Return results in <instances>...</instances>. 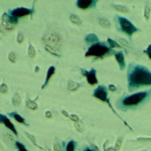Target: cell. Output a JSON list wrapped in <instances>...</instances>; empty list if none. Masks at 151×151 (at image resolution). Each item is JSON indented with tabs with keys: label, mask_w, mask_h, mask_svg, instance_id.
I'll list each match as a JSON object with an SVG mask.
<instances>
[{
	"label": "cell",
	"mask_w": 151,
	"mask_h": 151,
	"mask_svg": "<svg viewBox=\"0 0 151 151\" xmlns=\"http://www.w3.org/2000/svg\"><path fill=\"white\" fill-rule=\"evenodd\" d=\"M129 82L130 89L139 86L151 85V72L147 68L137 65L132 69V71L129 74Z\"/></svg>",
	"instance_id": "6da1fadb"
},
{
	"label": "cell",
	"mask_w": 151,
	"mask_h": 151,
	"mask_svg": "<svg viewBox=\"0 0 151 151\" xmlns=\"http://www.w3.org/2000/svg\"><path fill=\"white\" fill-rule=\"evenodd\" d=\"M42 41L47 46H51V47H54V48H59L62 44V40H61L60 36L55 32L45 33L42 37Z\"/></svg>",
	"instance_id": "7a4b0ae2"
},
{
	"label": "cell",
	"mask_w": 151,
	"mask_h": 151,
	"mask_svg": "<svg viewBox=\"0 0 151 151\" xmlns=\"http://www.w3.org/2000/svg\"><path fill=\"white\" fill-rule=\"evenodd\" d=\"M147 96V92H140V93H136L133 94L129 97H126L122 103L125 106H133V105H137L139 103H141Z\"/></svg>",
	"instance_id": "3957f363"
},
{
	"label": "cell",
	"mask_w": 151,
	"mask_h": 151,
	"mask_svg": "<svg viewBox=\"0 0 151 151\" xmlns=\"http://www.w3.org/2000/svg\"><path fill=\"white\" fill-rule=\"evenodd\" d=\"M108 47L104 44L101 43H96L94 45H92L89 50L86 52V56H103L104 54H106L108 52Z\"/></svg>",
	"instance_id": "277c9868"
},
{
	"label": "cell",
	"mask_w": 151,
	"mask_h": 151,
	"mask_svg": "<svg viewBox=\"0 0 151 151\" xmlns=\"http://www.w3.org/2000/svg\"><path fill=\"white\" fill-rule=\"evenodd\" d=\"M119 23H120V25H121V29H122L124 32H126L128 35H130V36H131L134 32L138 31V28L135 27L131 21L127 20V19L124 18V17H119Z\"/></svg>",
	"instance_id": "5b68a950"
},
{
	"label": "cell",
	"mask_w": 151,
	"mask_h": 151,
	"mask_svg": "<svg viewBox=\"0 0 151 151\" xmlns=\"http://www.w3.org/2000/svg\"><path fill=\"white\" fill-rule=\"evenodd\" d=\"M15 21V18H11L9 17V15L7 13H3L2 14V18H1V25L7 29V30H11L13 29L14 27V22Z\"/></svg>",
	"instance_id": "8992f818"
},
{
	"label": "cell",
	"mask_w": 151,
	"mask_h": 151,
	"mask_svg": "<svg viewBox=\"0 0 151 151\" xmlns=\"http://www.w3.org/2000/svg\"><path fill=\"white\" fill-rule=\"evenodd\" d=\"M94 97L97 98V99H99V100H101V101H104V102H108V103H109L108 98H107L106 89H105L104 87H102V86L98 87V88L95 90V92H94Z\"/></svg>",
	"instance_id": "52a82bcc"
},
{
	"label": "cell",
	"mask_w": 151,
	"mask_h": 151,
	"mask_svg": "<svg viewBox=\"0 0 151 151\" xmlns=\"http://www.w3.org/2000/svg\"><path fill=\"white\" fill-rule=\"evenodd\" d=\"M30 14V10L27 9V8H24V7H20V8H16V9H13L11 11V15L13 18H19V17H22V16H25V15H28Z\"/></svg>",
	"instance_id": "ba28073f"
},
{
	"label": "cell",
	"mask_w": 151,
	"mask_h": 151,
	"mask_svg": "<svg viewBox=\"0 0 151 151\" xmlns=\"http://www.w3.org/2000/svg\"><path fill=\"white\" fill-rule=\"evenodd\" d=\"M86 76H87V80H88V82H89V84H91V85H95V84H97V77H96V71H95V69H91L89 72H87V73H85Z\"/></svg>",
	"instance_id": "9c48e42d"
},
{
	"label": "cell",
	"mask_w": 151,
	"mask_h": 151,
	"mask_svg": "<svg viewBox=\"0 0 151 151\" xmlns=\"http://www.w3.org/2000/svg\"><path fill=\"white\" fill-rule=\"evenodd\" d=\"M93 4V1L91 0H79L77 1V6L81 9H87Z\"/></svg>",
	"instance_id": "30bf717a"
},
{
	"label": "cell",
	"mask_w": 151,
	"mask_h": 151,
	"mask_svg": "<svg viewBox=\"0 0 151 151\" xmlns=\"http://www.w3.org/2000/svg\"><path fill=\"white\" fill-rule=\"evenodd\" d=\"M115 57H116V59H117L119 65H120V68H121V69H124V68H125V58H124V54H123L121 51H119V52H116V53H115Z\"/></svg>",
	"instance_id": "8fae6325"
},
{
	"label": "cell",
	"mask_w": 151,
	"mask_h": 151,
	"mask_svg": "<svg viewBox=\"0 0 151 151\" xmlns=\"http://www.w3.org/2000/svg\"><path fill=\"white\" fill-rule=\"evenodd\" d=\"M2 123L9 129V130H11V132H13L15 135H17V131H16V129H15V127H14V125L10 122V120L9 119H7L5 116H3V119H2Z\"/></svg>",
	"instance_id": "7c38bea8"
},
{
	"label": "cell",
	"mask_w": 151,
	"mask_h": 151,
	"mask_svg": "<svg viewBox=\"0 0 151 151\" xmlns=\"http://www.w3.org/2000/svg\"><path fill=\"white\" fill-rule=\"evenodd\" d=\"M54 71H55V67L54 66H50L49 68H48V70H47V72H46V78H45V82H44V84H43V86H42V89H44L45 88V86L48 84V81H49V79L53 76V73H54Z\"/></svg>",
	"instance_id": "4fadbf2b"
},
{
	"label": "cell",
	"mask_w": 151,
	"mask_h": 151,
	"mask_svg": "<svg viewBox=\"0 0 151 151\" xmlns=\"http://www.w3.org/2000/svg\"><path fill=\"white\" fill-rule=\"evenodd\" d=\"M98 22L102 27H105V28H110L111 27V23H110L109 19L106 18V17H99Z\"/></svg>",
	"instance_id": "5bb4252c"
},
{
	"label": "cell",
	"mask_w": 151,
	"mask_h": 151,
	"mask_svg": "<svg viewBox=\"0 0 151 151\" xmlns=\"http://www.w3.org/2000/svg\"><path fill=\"white\" fill-rule=\"evenodd\" d=\"M69 20L76 24V25H81L82 24V19L77 15V14H70L69 15Z\"/></svg>",
	"instance_id": "9a60e30c"
},
{
	"label": "cell",
	"mask_w": 151,
	"mask_h": 151,
	"mask_svg": "<svg viewBox=\"0 0 151 151\" xmlns=\"http://www.w3.org/2000/svg\"><path fill=\"white\" fill-rule=\"evenodd\" d=\"M80 86H81V85H80L79 83L74 82V81H68V83H67V89H68L69 91H76Z\"/></svg>",
	"instance_id": "2e32d148"
},
{
	"label": "cell",
	"mask_w": 151,
	"mask_h": 151,
	"mask_svg": "<svg viewBox=\"0 0 151 151\" xmlns=\"http://www.w3.org/2000/svg\"><path fill=\"white\" fill-rule=\"evenodd\" d=\"M3 140H4V142L7 145H12V144L15 143L14 138L11 135H9V134H3Z\"/></svg>",
	"instance_id": "e0dca14e"
},
{
	"label": "cell",
	"mask_w": 151,
	"mask_h": 151,
	"mask_svg": "<svg viewBox=\"0 0 151 151\" xmlns=\"http://www.w3.org/2000/svg\"><path fill=\"white\" fill-rule=\"evenodd\" d=\"M20 103H21V98H20L19 94L15 93L12 97V105L15 106V107H18L20 105Z\"/></svg>",
	"instance_id": "ac0fdd59"
},
{
	"label": "cell",
	"mask_w": 151,
	"mask_h": 151,
	"mask_svg": "<svg viewBox=\"0 0 151 151\" xmlns=\"http://www.w3.org/2000/svg\"><path fill=\"white\" fill-rule=\"evenodd\" d=\"M112 6L121 12H129V7H127L126 5H120V4H112Z\"/></svg>",
	"instance_id": "d6986e66"
},
{
	"label": "cell",
	"mask_w": 151,
	"mask_h": 151,
	"mask_svg": "<svg viewBox=\"0 0 151 151\" xmlns=\"http://www.w3.org/2000/svg\"><path fill=\"white\" fill-rule=\"evenodd\" d=\"M150 13H151V7L149 4H146L144 7V18L146 20L150 19Z\"/></svg>",
	"instance_id": "ffe728a7"
},
{
	"label": "cell",
	"mask_w": 151,
	"mask_h": 151,
	"mask_svg": "<svg viewBox=\"0 0 151 151\" xmlns=\"http://www.w3.org/2000/svg\"><path fill=\"white\" fill-rule=\"evenodd\" d=\"M85 40L87 41V42H98V36L96 35V34H94V33H91V34H89V35H87L86 36V38H85Z\"/></svg>",
	"instance_id": "44dd1931"
},
{
	"label": "cell",
	"mask_w": 151,
	"mask_h": 151,
	"mask_svg": "<svg viewBox=\"0 0 151 151\" xmlns=\"http://www.w3.org/2000/svg\"><path fill=\"white\" fill-rule=\"evenodd\" d=\"M45 49H46V51H48V52H50L52 55H54V56H57V57H59L60 56V54L56 51V48H54V47H51V46H47V45H45Z\"/></svg>",
	"instance_id": "7402d4cb"
},
{
	"label": "cell",
	"mask_w": 151,
	"mask_h": 151,
	"mask_svg": "<svg viewBox=\"0 0 151 151\" xmlns=\"http://www.w3.org/2000/svg\"><path fill=\"white\" fill-rule=\"evenodd\" d=\"M26 107L31 109V110H35V109H37V104L34 101H31V100L27 99L26 100Z\"/></svg>",
	"instance_id": "603a6c76"
},
{
	"label": "cell",
	"mask_w": 151,
	"mask_h": 151,
	"mask_svg": "<svg viewBox=\"0 0 151 151\" xmlns=\"http://www.w3.org/2000/svg\"><path fill=\"white\" fill-rule=\"evenodd\" d=\"M12 116H13V118L16 120V122H18V123H20V124H23V123H25V121H24V119L19 115V114H17V113H12L11 114Z\"/></svg>",
	"instance_id": "cb8c5ba5"
},
{
	"label": "cell",
	"mask_w": 151,
	"mask_h": 151,
	"mask_svg": "<svg viewBox=\"0 0 151 151\" xmlns=\"http://www.w3.org/2000/svg\"><path fill=\"white\" fill-rule=\"evenodd\" d=\"M28 56H29L30 58H33V57L35 56V48H34V46L31 45V44L28 46Z\"/></svg>",
	"instance_id": "d4e9b609"
},
{
	"label": "cell",
	"mask_w": 151,
	"mask_h": 151,
	"mask_svg": "<svg viewBox=\"0 0 151 151\" xmlns=\"http://www.w3.org/2000/svg\"><path fill=\"white\" fill-rule=\"evenodd\" d=\"M74 148H76V143L74 141H69L66 145V148H65V151H74Z\"/></svg>",
	"instance_id": "484cf974"
},
{
	"label": "cell",
	"mask_w": 151,
	"mask_h": 151,
	"mask_svg": "<svg viewBox=\"0 0 151 151\" xmlns=\"http://www.w3.org/2000/svg\"><path fill=\"white\" fill-rule=\"evenodd\" d=\"M8 59L11 61V62H16L17 61V54L15 53V52H11V53H9V55H8Z\"/></svg>",
	"instance_id": "4316f807"
},
{
	"label": "cell",
	"mask_w": 151,
	"mask_h": 151,
	"mask_svg": "<svg viewBox=\"0 0 151 151\" xmlns=\"http://www.w3.org/2000/svg\"><path fill=\"white\" fill-rule=\"evenodd\" d=\"M24 134H25V136H26V137H27V138H28V139H29V140H30V141H31V142H32L35 146H37V143H36L35 137H34L33 135H31V134H29V133H27V132H25ZM37 147H38V146H37Z\"/></svg>",
	"instance_id": "83f0119b"
},
{
	"label": "cell",
	"mask_w": 151,
	"mask_h": 151,
	"mask_svg": "<svg viewBox=\"0 0 151 151\" xmlns=\"http://www.w3.org/2000/svg\"><path fill=\"white\" fill-rule=\"evenodd\" d=\"M7 92H8V87H7V85L5 83L0 85V93H1V94H6Z\"/></svg>",
	"instance_id": "f1b7e54d"
},
{
	"label": "cell",
	"mask_w": 151,
	"mask_h": 151,
	"mask_svg": "<svg viewBox=\"0 0 151 151\" xmlns=\"http://www.w3.org/2000/svg\"><path fill=\"white\" fill-rule=\"evenodd\" d=\"M108 42H109L110 46L113 47V48H115V47H120V44H118V43H117L115 40H113L112 38H108Z\"/></svg>",
	"instance_id": "f546056e"
},
{
	"label": "cell",
	"mask_w": 151,
	"mask_h": 151,
	"mask_svg": "<svg viewBox=\"0 0 151 151\" xmlns=\"http://www.w3.org/2000/svg\"><path fill=\"white\" fill-rule=\"evenodd\" d=\"M23 40H24V35H23V33H22V32H18V34H17V36H16V41H17L18 43H22Z\"/></svg>",
	"instance_id": "4dcf8cb0"
},
{
	"label": "cell",
	"mask_w": 151,
	"mask_h": 151,
	"mask_svg": "<svg viewBox=\"0 0 151 151\" xmlns=\"http://www.w3.org/2000/svg\"><path fill=\"white\" fill-rule=\"evenodd\" d=\"M74 128L77 129V131L79 132H83L84 131V128H83V125L80 123V122H77V123H74Z\"/></svg>",
	"instance_id": "1f68e13d"
},
{
	"label": "cell",
	"mask_w": 151,
	"mask_h": 151,
	"mask_svg": "<svg viewBox=\"0 0 151 151\" xmlns=\"http://www.w3.org/2000/svg\"><path fill=\"white\" fill-rule=\"evenodd\" d=\"M15 145H16V147L18 148V151H27V150H26V148H25V147H24V146H23L20 142H16V143H15Z\"/></svg>",
	"instance_id": "d6a6232c"
},
{
	"label": "cell",
	"mask_w": 151,
	"mask_h": 151,
	"mask_svg": "<svg viewBox=\"0 0 151 151\" xmlns=\"http://www.w3.org/2000/svg\"><path fill=\"white\" fill-rule=\"evenodd\" d=\"M119 41H120V43H121L122 45H124V46H126V47H130V43H129V41H127L126 39H124V38H120V39H119Z\"/></svg>",
	"instance_id": "836d02e7"
},
{
	"label": "cell",
	"mask_w": 151,
	"mask_h": 151,
	"mask_svg": "<svg viewBox=\"0 0 151 151\" xmlns=\"http://www.w3.org/2000/svg\"><path fill=\"white\" fill-rule=\"evenodd\" d=\"M53 151H60V144H59V142L57 140L53 144Z\"/></svg>",
	"instance_id": "e575fe53"
},
{
	"label": "cell",
	"mask_w": 151,
	"mask_h": 151,
	"mask_svg": "<svg viewBox=\"0 0 151 151\" xmlns=\"http://www.w3.org/2000/svg\"><path fill=\"white\" fill-rule=\"evenodd\" d=\"M69 118L74 122V123H77V122H80V118H79V116L78 115H76V114H72V115H70L69 116Z\"/></svg>",
	"instance_id": "d590c367"
},
{
	"label": "cell",
	"mask_w": 151,
	"mask_h": 151,
	"mask_svg": "<svg viewBox=\"0 0 151 151\" xmlns=\"http://www.w3.org/2000/svg\"><path fill=\"white\" fill-rule=\"evenodd\" d=\"M121 143H122V138H119V139L117 140V142H116V148H115V150H116V151H118V150L120 149Z\"/></svg>",
	"instance_id": "8d00e7d4"
},
{
	"label": "cell",
	"mask_w": 151,
	"mask_h": 151,
	"mask_svg": "<svg viewBox=\"0 0 151 151\" xmlns=\"http://www.w3.org/2000/svg\"><path fill=\"white\" fill-rule=\"evenodd\" d=\"M45 117H46V118H51V117H52L51 112H50V111H46V112H45Z\"/></svg>",
	"instance_id": "74e56055"
},
{
	"label": "cell",
	"mask_w": 151,
	"mask_h": 151,
	"mask_svg": "<svg viewBox=\"0 0 151 151\" xmlns=\"http://www.w3.org/2000/svg\"><path fill=\"white\" fill-rule=\"evenodd\" d=\"M109 89H110L111 91H113V92H115V91L117 90L116 86H114V85H109Z\"/></svg>",
	"instance_id": "f35d334b"
},
{
	"label": "cell",
	"mask_w": 151,
	"mask_h": 151,
	"mask_svg": "<svg viewBox=\"0 0 151 151\" xmlns=\"http://www.w3.org/2000/svg\"><path fill=\"white\" fill-rule=\"evenodd\" d=\"M61 114H62V115H64L65 117H69V115H68V113H67L66 111H64V110H63V111H61Z\"/></svg>",
	"instance_id": "ab89813d"
},
{
	"label": "cell",
	"mask_w": 151,
	"mask_h": 151,
	"mask_svg": "<svg viewBox=\"0 0 151 151\" xmlns=\"http://www.w3.org/2000/svg\"><path fill=\"white\" fill-rule=\"evenodd\" d=\"M105 151H116V150H115V148H108Z\"/></svg>",
	"instance_id": "60d3db41"
},
{
	"label": "cell",
	"mask_w": 151,
	"mask_h": 151,
	"mask_svg": "<svg viewBox=\"0 0 151 151\" xmlns=\"http://www.w3.org/2000/svg\"><path fill=\"white\" fill-rule=\"evenodd\" d=\"M146 52H150V53H151V45H150V46L148 47V49L146 50Z\"/></svg>",
	"instance_id": "b9f144b4"
},
{
	"label": "cell",
	"mask_w": 151,
	"mask_h": 151,
	"mask_svg": "<svg viewBox=\"0 0 151 151\" xmlns=\"http://www.w3.org/2000/svg\"><path fill=\"white\" fill-rule=\"evenodd\" d=\"M38 71H39V67L36 66V67H35V72H38Z\"/></svg>",
	"instance_id": "7bdbcfd3"
},
{
	"label": "cell",
	"mask_w": 151,
	"mask_h": 151,
	"mask_svg": "<svg viewBox=\"0 0 151 151\" xmlns=\"http://www.w3.org/2000/svg\"><path fill=\"white\" fill-rule=\"evenodd\" d=\"M2 119H3V116L0 115V123H2Z\"/></svg>",
	"instance_id": "ee69618b"
},
{
	"label": "cell",
	"mask_w": 151,
	"mask_h": 151,
	"mask_svg": "<svg viewBox=\"0 0 151 151\" xmlns=\"http://www.w3.org/2000/svg\"><path fill=\"white\" fill-rule=\"evenodd\" d=\"M3 149V146H2V144H1V142H0V150H2Z\"/></svg>",
	"instance_id": "f6af8a7d"
},
{
	"label": "cell",
	"mask_w": 151,
	"mask_h": 151,
	"mask_svg": "<svg viewBox=\"0 0 151 151\" xmlns=\"http://www.w3.org/2000/svg\"><path fill=\"white\" fill-rule=\"evenodd\" d=\"M145 52H146V51H145ZM146 53H147V54H148V55H149V57H150V58H151V53H150V52H146Z\"/></svg>",
	"instance_id": "bcb514c9"
},
{
	"label": "cell",
	"mask_w": 151,
	"mask_h": 151,
	"mask_svg": "<svg viewBox=\"0 0 151 151\" xmlns=\"http://www.w3.org/2000/svg\"><path fill=\"white\" fill-rule=\"evenodd\" d=\"M2 30V25H1V23H0V31Z\"/></svg>",
	"instance_id": "7dc6e473"
},
{
	"label": "cell",
	"mask_w": 151,
	"mask_h": 151,
	"mask_svg": "<svg viewBox=\"0 0 151 151\" xmlns=\"http://www.w3.org/2000/svg\"><path fill=\"white\" fill-rule=\"evenodd\" d=\"M85 151H93V150H92V149H86Z\"/></svg>",
	"instance_id": "c3c4849f"
},
{
	"label": "cell",
	"mask_w": 151,
	"mask_h": 151,
	"mask_svg": "<svg viewBox=\"0 0 151 151\" xmlns=\"http://www.w3.org/2000/svg\"><path fill=\"white\" fill-rule=\"evenodd\" d=\"M143 151H146V150H143Z\"/></svg>",
	"instance_id": "681fc988"
}]
</instances>
